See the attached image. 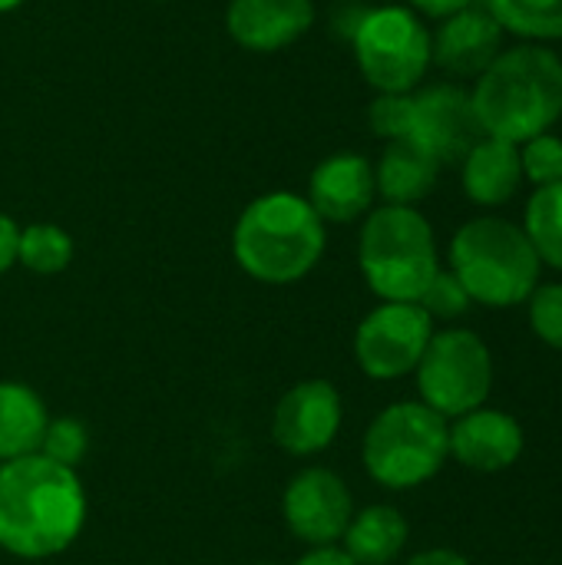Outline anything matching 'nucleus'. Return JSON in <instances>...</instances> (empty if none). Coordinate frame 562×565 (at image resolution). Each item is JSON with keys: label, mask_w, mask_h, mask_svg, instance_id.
Listing matches in <instances>:
<instances>
[{"label": "nucleus", "mask_w": 562, "mask_h": 565, "mask_svg": "<svg viewBox=\"0 0 562 565\" xmlns=\"http://www.w3.org/2000/svg\"><path fill=\"white\" fill-rule=\"evenodd\" d=\"M89 500L79 470L43 454L0 463V550L43 563L66 553L86 526Z\"/></svg>", "instance_id": "obj_1"}, {"label": "nucleus", "mask_w": 562, "mask_h": 565, "mask_svg": "<svg viewBox=\"0 0 562 565\" xmlns=\"http://www.w3.org/2000/svg\"><path fill=\"white\" fill-rule=\"evenodd\" d=\"M474 113L484 136L527 142L550 132L562 116V63L547 43L503 46L474 79Z\"/></svg>", "instance_id": "obj_2"}, {"label": "nucleus", "mask_w": 562, "mask_h": 565, "mask_svg": "<svg viewBox=\"0 0 562 565\" xmlns=\"http://www.w3.org/2000/svg\"><path fill=\"white\" fill-rule=\"evenodd\" d=\"M328 248V225L298 192L252 199L232 228V258L258 285H295L308 278Z\"/></svg>", "instance_id": "obj_3"}, {"label": "nucleus", "mask_w": 562, "mask_h": 565, "mask_svg": "<svg viewBox=\"0 0 562 565\" xmlns=\"http://www.w3.org/2000/svg\"><path fill=\"white\" fill-rule=\"evenodd\" d=\"M447 258L470 301L484 308L527 305L543 275V262L523 225L500 215L464 222L450 238Z\"/></svg>", "instance_id": "obj_4"}, {"label": "nucleus", "mask_w": 562, "mask_h": 565, "mask_svg": "<svg viewBox=\"0 0 562 565\" xmlns=\"http://www.w3.org/2000/svg\"><path fill=\"white\" fill-rule=\"evenodd\" d=\"M358 268L381 301H417L441 271L431 222L414 205H378L358 235Z\"/></svg>", "instance_id": "obj_5"}, {"label": "nucleus", "mask_w": 562, "mask_h": 565, "mask_svg": "<svg viewBox=\"0 0 562 565\" xmlns=\"http://www.w3.org/2000/svg\"><path fill=\"white\" fill-rule=\"evenodd\" d=\"M450 460V420L421 401L388 404L361 437L364 473L391 490H417L431 483Z\"/></svg>", "instance_id": "obj_6"}, {"label": "nucleus", "mask_w": 562, "mask_h": 565, "mask_svg": "<svg viewBox=\"0 0 562 565\" xmlns=\"http://www.w3.org/2000/svg\"><path fill=\"white\" fill-rule=\"evenodd\" d=\"M351 50L361 76L378 93H414L427 76L431 30L411 7H374L358 17Z\"/></svg>", "instance_id": "obj_7"}, {"label": "nucleus", "mask_w": 562, "mask_h": 565, "mask_svg": "<svg viewBox=\"0 0 562 565\" xmlns=\"http://www.w3.org/2000/svg\"><path fill=\"white\" fill-rule=\"evenodd\" d=\"M414 381L421 404H427L444 420H457L490 401L494 354L477 331L441 328L434 331Z\"/></svg>", "instance_id": "obj_8"}, {"label": "nucleus", "mask_w": 562, "mask_h": 565, "mask_svg": "<svg viewBox=\"0 0 562 565\" xmlns=\"http://www.w3.org/2000/svg\"><path fill=\"white\" fill-rule=\"evenodd\" d=\"M434 331L417 301H381L354 331V361L371 381H401L417 371Z\"/></svg>", "instance_id": "obj_9"}, {"label": "nucleus", "mask_w": 562, "mask_h": 565, "mask_svg": "<svg viewBox=\"0 0 562 565\" xmlns=\"http://www.w3.org/2000/svg\"><path fill=\"white\" fill-rule=\"evenodd\" d=\"M354 516L348 483L328 467L298 470L282 493V523L308 550L338 546Z\"/></svg>", "instance_id": "obj_10"}, {"label": "nucleus", "mask_w": 562, "mask_h": 565, "mask_svg": "<svg viewBox=\"0 0 562 565\" xmlns=\"http://www.w3.org/2000/svg\"><path fill=\"white\" fill-rule=\"evenodd\" d=\"M344 424L341 391L325 377H308L288 387L272 411V440L288 457L308 460L325 454Z\"/></svg>", "instance_id": "obj_11"}, {"label": "nucleus", "mask_w": 562, "mask_h": 565, "mask_svg": "<svg viewBox=\"0 0 562 565\" xmlns=\"http://www.w3.org/2000/svg\"><path fill=\"white\" fill-rule=\"evenodd\" d=\"M407 139L434 156L441 166L460 162L484 139L470 89L457 83H437L411 93Z\"/></svg>", "instance_id": "obj_12"}, {"label": "nucleus", "mask_w": 562, "mask_h": 565, "mask_svg": "<svg viewBox=\"0 0 562 565\" xmlns=\"http://www.w3.org/2000/svg\"><path fill=\"white\" fill-rule=\"evenodd\" d=\"M308 205L325 225H351L374 209V162L361 152H335L308 175Z\"/></svg>", "instance_id": "obj_13"}, {"label": "nucleus", "mask_w": 562, "mask_h": 565, "mask_svg": "<svg viewBox=\"0 0 562 565\" xmlns=\"http://www.w3.org/2000/svg\"><path fill=\"white\" fill-rule=\"evenodd\" d=\"M315 0H229L225 30L248 53H282L315 26Z\"/></svg>", "instance_id": "obj_14"}, {"label": "nucleus", "mask_w": 562, "mask_h": 565, "mask_svg": "<svg viewBox=\"0 0 562 565\" xmlns=\"http://www.w3.org/2000/svg\"><path fill=\"white\" fill-rule=\"evenodd\" d=\"M527 447L523 427L513 414L477 407L450 420V457L477 473H500L520 460Z\"/></svg>", "instance_id": "obj_15"}, {"label": "nucleus", "mask_w": 562, "mask_h": 565, "mask_svg": "<svg viewBox=\"0 0 562 565\" xmlns=\"http://www.w3.org/2000/svg\"><path fill=\"white\" fill-rule=\"evenodd\" d=\"M503 30L487 7H467L431 33V56L450 76L477 79L503 50Z\"/></svg>", "instance_id": "obj_16"}, {"label": "nucleus", "mask_w": 562, "mask_h": 565, "mask_svg": "<svg viewBox=\"0 0 562 565\" xmlns=\"http://www.w3.org/2000/svg\"><path fill=\"white\" fill-rule=\"evenodd\" d=\"M460 185L474 205H484V209L507 205L523 185L520 146L507 142V139L484 136L460 159Z\"/></svg>", "instance_id": "obj_17"}, {"label": "nucleus", "mask_w": 562, "mask_h": 565, "mask_svg": "<svg viewBox=\"0 0 562 565\" xmlns=\"http://www.w3.org/2000/svg\"><path fill=\"white\" fill-rule=\"evenodd\" d=\"M441 175V162L434 156H427L421 146H414L411 139H394L384 146L381 159L374 162V185H378V199H384V205H414L424 202Z\"/></svg>", "instance_id": "obj_18"}, {"label": "nucleus", "mask_w": 562, "mask_h": 565, "mask_svg": "<svg viewBox=\"0 0 562 565\" xmlns=\"http://www.w3.org/2000/svg\"><path fill=\"white\" fill-rule=\"evenodd\" d=\"M407 540L411 523L404 520V513L391 503H371L364 510H354L338 546L358 565H394L407 550Z\"/></svg>", "instance_id": "obj_19"}, {"label": "nucleus", "mask_w": 562, "mask_h": 565, "mask_svg": "<svg viewBox=\"0 0 562 565\" xmlns=\"http://www.w3.org/2000/svg\"><path fill=\"white\" fill-rule=\"evenodd\" d=\"M46 427V401L30 384L0 381V463L40 454Z\"/></svg>", "instance_id": "obj_20"}, {"label": "nucleus", "mask_w": 562, "mask_h": 565, "mask_svg": "<svg viewBox=\"0 0 562 565\" xmlns=\"http://www.w3.org/2000/svg\"><path fill=\"white\" fill-rule=\"evenodd\" d=\"M484 7L503 33L523 43L562 40V0H484Z\"/></svg>", "instance_id": "obj_21"}, {"label": "nucleus", "mask_w": 562, "mask_h": 565, "mask_svg": "<svg viewBox=\"0 0 562 565\" xmlns=\"http://www.w3.org/2000/svg\"><path fill=\"white\" fill-rule=\"evenodd\" d=\"M76 255L73 235L56 222H30L20 225V245H17V265H23L33 275H63Z\"/></svg>", "instance_id": "obj_22"}, {"label": "nucleus", "mask_w": 562, "mask_h": 565, "mask_svg": "<svg viewBox=\"0 0 562 565\" xmlns=\"http://www.w3.org/2000/svg\"><path fill=\"white\" fill-rule=\"evenodd\" d=\"M523 232L540 262L562 271V182L543 185L530 195L523 212Z\"/></svg>", "instance_id": "obj_23"}, {"label": "nucleus", "mask_w": 562, "mask_h": 565, "mask_svg": "<svg viewBox=\"0 0 562 565\" xmlns=\"http://www.w3.org/2000/svg\"><path fill=\"white\" fill-rule=\"evenodd\" d=\"M520 166H523V182L533 189L556 185L562 182V139L553 132H540L527 142H520Z\"/></svg>", "instance_id": "obj_24"}, {"label": "nucleus", "mask_w": 562, "mask_h": 565, "mask_svg": "<svg viewBox=\"0 0 562 565\" xmlns=\"http://www.w3.org/2000/svg\"><path fill=\"white\" fill-rule=\"evenodd\" d=\"M417 305L431 315V321H457L470 311V295L464 291V285L457 281V275L450 268H441L431 285L424 288V295L417 298Z\"/></svg>", "instance_id": "obj_25"}, {"label": "nucleus", "mask_w": 562, "mask_h": 565, "mask_svg": "<svg viewBox=\"0 0 562 565\" xmlns=\"http://www.w3.org/2000/svg\"><path fill=\"white\" fill-rule=\"evenodd\" d=\"M86 450H89V434H86L83 420H76V417H50V427H46L43 444H40L43 457L79 470Z\"/></svg>", "instance_id": "obj_26"}, {"label": "nucleus", "mask_w": 562, "mask_h": 565, "mask_svg": "<svg viewBox=\"0 0 562 565\" xmlns=\"http://www.w3.org/2000/svg\"><path fill=\"white\" fill-rule=\"evenodd\" d=\"M527 308H530V328H533V334L547 348L562 351V281L537 285V291L530 295Z\"/></svg>", "instance_id": "obj_27"}, {"label": "nucleus", "mask_w": 562, "mask_h": 565, "mask_svg": "<svg viewBox=\"0 0 562 565\" xmlns=\"http://www.w3.org/2000/svg\"><path fill=\"white\" fill-rule=\"evenodd\" d=\"M371 132L381 136L384 142L407 139V122H411V93H378L371 109H368Z\"/></svg>", "instance_id": "obj_28"}, {"label": "nucleus", "mask_w": 562, "mask_h": 565, "mask_svg": "<svg viewBox=\"0 0 562 565\" xmlns=\"http://www.w3.org/2000/svg\"><path fill=\"white\" fill-rule=\"evenodd\" d=\"M17 245H20V225L0 212V278L17 265Z\"/></svg>", "instance_id": "obj_29"}, {"label": "nucleus", "mask_w": 562, "mask_h": 565, "mask_svg": "<svg viewBox=\"0 0 562 565\" xmlns=\"http://www.w3.org/2000/svg\"><path fill=\"white\" fill-rule=\"evenodd\" d=\"M407 3L417 17H431V20H447L454 13L474 7V0H407Z\"/></svg>", "instance_id": "obj_30"}, {"label": "nucleus", "mask_w": 562, "mask_h": 565, "mask_svg": "<svg viewBox=\"0 0 562 565\" xmlns=\"http://www.w3.org/2000/svg\"><path fill=\"white\" fill-rule=\"evenodd\" d=\"M295 565H358L341 546H318V550H308Z\"/></svg>", "instance_id": "obj_31"}, {"label": "nucleus", "mask_w": 562, "mask_h": 565, "mask_svg": "<svg viewBox=\"0 0 562 565\" xmlns=\"http://www.w3.org/2000/svg\"><path fill=\"white\" fill-rule=\"evenodd\" d=\"M404 565H470V559L457 550H424L414 553Z\"/></svg>", "instance_id": "obj_32"}, {"label": "nucleus", "mask_w": 562, "mask_h": 565, "mask_svg": "<svg viewBox=\"0 0 562 565\" xmlns=\"http://www.w3.org/2000/svg\"><path fill=\"white\" fill-rule=\"evenodd\" d=\"M26 0H0V13H13L17 7H23Z\"/></svg>", "instance_id": "obj_33"}, {"label": "nucleus", "mask_w": 562, "mask_h": 565, "mask_svg": "<svg viewBox=\"0 0 562 565\" xmlns=\"http://www.w3.org/2000/svg\"><path fill=\"white\" fill-rule=\"evenodd\" d=\"M252 565H278V563H252Z\"/></svg>", "instance_id": "obj_34"}, {"label": "nucleus", "mask_w": 562, "mask_h": 565, "mask_svg": "<svg viewBox=\"0 0 562 565\" xmlns=\"http://www.w3.org/2000/svg\"><path fill=\"white\" fill-rule=\"evenodd\" d=\"M560 63H562V53H560Z\"/></svg>", "instance_id": "obj_35"}]
</instances>
